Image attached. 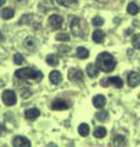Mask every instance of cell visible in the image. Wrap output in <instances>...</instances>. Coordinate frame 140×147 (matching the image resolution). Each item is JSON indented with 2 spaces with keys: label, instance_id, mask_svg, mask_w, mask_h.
Masks as SVG:
<instances>
[{
  "label": "cell",
  "instance_id": "obj_9",
  "mask_svg": "<svg viewBox=\"0 0 140 147\" xmlns=\"http://www.w3.org/2000/svg\"><path fill=\"white\" fill-rule=\"evenodd\" d=\"M86 74L91 77V79H95V77L99 76L100 69H99V66H97L96 64H88L87 67H86Z\"/></svg>",
  "mask_w": 140,
  "mask_h": 147
},
{
  "label": "cell",
  "instance_id": "obj_3",
  "mask_svg": "<svg viewBox=\"0 0 140 147\" xmlns=\"http://www.w3.org/2000/svg\"><path fill=\"white\" fill-rule=\"evenodd\" d=\"M70 28H71V32L74 33V36L80 37V38H85V34L87 32V27H86L85 21L81 20L80 17L73 18L71 22H70Z\"/></svg>",
  "mask_w": 140,
  "mask_h": 147
},
{
  "label": "cell",
  "instance_id": "obj_1",
  "mask_svg": "<svg viewBox=\"0 0 140 147\" xmlns=\"http://www.w3.org/2000/svg\"><path fill=\"white\" fill-rule=\"evenodd\" d=\"M96 65L100 70L105 72H109L116 67V59L109 53H101L96 59Z\"/></svg>",
  "mask_w": 140,
  "mask_h": 147
},
{
  "label": "cell",
  "instance_id": "obj_24",
  "mask_svg": "<svg viewBox=\"0 0 140 147\" xmlns=\"http://www.w3.org/2000/svg\"><path fill=\"white\" fill-rule=\"evenodd\" d=\"M112 145H114V146H124L125 145V137L124 136H116L113 139Z\"/></svg>",
  "mask_w": 140,
  "mask_h": 147
},
{
  "label": "cell",
  "instance_id": "obj_13",
  "mask_svg": "<svg viewBox=\"0 0 140 147\" xmlns=\"http://www.w3.org/2000/svg\"><path fill=\"white\" fill-rule=\"evenodd\" d=\"M49 80H50V82H52V84L58 85V84H60V82H62L63 76H62V74H60L59 71L54 70V71H52V72L49 74Z\"/></svg>",
  "mask_w": 140,
  "mask_h": 147
},
{
  "label": "cell",
  "instance_id": "obj_19",
  "mask_svg": "<svg viewBox=\"0 0 140 147\" xmlns=\"http://www.w3.org/2000/svg\"><path fill=\"white\" fill-rule=\"evenodd\" d=\"M88 50L86 48H84V47H79L76 49V55H77V58H80V59H86L88 58Z\"/></svg>",
  "mask_w": 140,
  "mask_h": 147
},
{
  "label": "cell",
  "instance_id": "obj_29",
  "mask_svg": "<svg viewBox=\"0 0 140 147\" xmlns=\"http://www.w3.org/2000/svg\"><path fill=\"white\" fill-rule=\"evenodd\" d=\"M57 40H63V42H68V40L70 39V37L67 34V33H59V34H57Z\"/></svg>",
  "mask_w": 140,
  "mask_h": 147
},
{
  "label": "cell",
  "instance_id": "obj_11",
  "mask_svg": "<svg viewBox=\"0 0 140 147\" xmlns=\"http://www.w3.org/2000/svg\"><path fill=\"white\" fill-rule=\"evenodd\" d=\"M39 114L41 113L37 108H30L25 112V118L29 119V120H35V119H37L39 117Z\"/></svg>",
  "mask_w": 140,
  "mask_h": 147
},
{
  "label": "cell",
  "instance_id": "obj_26",
  "mask_svg": "<svg viewBox=\"0 0 140 147\" xmlns=\"http://www.w3.org/2000/svg\"><path fill=\"white\" fill-rule=\"evenodd\" d=\"M132 43H133V47L135 49H140V34L139 33L134 34L133 39H132Z\"/></svg>",
  "mask_w": 140,
  "mask_h": 147
},
{
  "label": "cell",
  "instance_id": "obj_27",
  "mask_svg": "<svg viewBox=\"0 0 140 147\" xmlns=\"http://www.w3.org/2000/svg\"><path fill=\"white\" fill-rule=\"evenodd\" d=\"M14 63L17 65H22V64H25V58L21 54H15L14 55Z\"/></svg>",
  "mask_w": 140,
  "mask_h": 147
},
{
  "label": "cell",
  "instance_id": "obj_22",
  "mask_svg": "<svg viewBox=\"0 0 140 147\" xmlns=\"http://www.w3.org/2000/svg\"><path fill=\"white\" fill-rule=\"evenodd\" d=\"M1 17L4 18V20H10V18L14 17V10L10 7L4 9V10L1 11Z\"/></svg>",
  "mask_w": 140,
  "mask_h": 147
},
{
  "label": "cell",
  "instance_id": "obj_16",
  "mask_svg": "<svg viewBox=\"0 0 140 147\" xmlns=\"http://www.w3.org/2000/svg\"><path fill=\"white\" fill-rule=\"evenodd\" d=\"M46 61L50 66H57L59 64V58L57 57V55H54V54H49V55H47Z\"/></svg>",
  "mask_w": 140,
  "mask_h": 147
},
{
  "label": "cell",
  "instance_id": "obj_7",
  "mask_svg": "<svg viewBox=\"0 0 140 147\" xmlns=\"http://www.w3.org/2000/svg\"><path fill=\"white\" fill-rule=\"evenodd\" d=\"M68 76H69V80L71 81H81L84 77V74L79 69H70Z\"/></svg>",
  "mask_w": 140,
  "mask_h": 147
},
{
  "label": "cell",
  "instance_id": "obj_12",
  "mask_svg": "<svg viewBox=\"0 0 140 147\" xmlns=\"http://www.w3.org/2000/svg\"><path fill=\"white\" fill-rule=\"evenodd\" d=\"M52 108L54 110H64V109L69 108V104H68V102H65V100H63V99H57V100L53 102Z\"/></svg>",
  "mask_w": 140,
  "mask_h": 147
},
{
  "label": "cell",
  "instance_id": "obj_5",
  "mask_svg": "<svg viewBox=\"0 0 140 147\" xmlns=\"http://www.w3.org/2000/svg\"><path fill=\"white\" fill-rule=\"evenodd\" d=\"M48 24L52 30H59L63 26V17L60 15H52L48 18Z\"/></svg>",
  "mask_w": 140,
  "mask_h": 147
},
{
  "label": "cell",
  "instance_id": "obj_4",
  "mask_svg": "<svg viewBox=\"0 0 140 147\" xmlns=\"http://www.w3.org/2000/svg\"><path fill=\"white\" fill-rule=\"evenodd\" d=\"M3 102L5 105H7V107H11V105H15L16 102H17V98H16V94L14 91H10V90H6L3 92Z\"/></svg>",
  "mask_w": 140,
  "mask_h": 147
},
{
  "label": "cell",
  "instance_id": "obj_30",
  "mask_svg": "<svg viewBox=\"0 0 140 147\" xmlns=\"http://www.w3.org/2000/svg\"><path fill=\"white\" fill-rule=\"evenodd\" d=\"M5 4V0H0V6H3Z\"/></svg>",
  "mask_w": 140,
  "mask_h": 147
},
{
  "label": "cell",
  "instance_id": "obj_8",
  "mask_svg": "<svg viewBox=\"0 0 140 147\" xmlns=\"http://www.w3.org/2000/svg\"><path fill=\"white\" fill-rule=\"evenodd\" d=\"M128 84L130 87H137L140 84V75L138 72H130L128 75Z\"/></svg>",
  "mask_w": 140,
  "mask_h": 147
},
{
  "label": "cell",
  "instance_id": "obj_20",
  "mask_svg": "<svg viewBox=\"0 0 140 147\" xmlns=\"http://www.w3.org/2000/svg\"><path fill=\"white\" fill-rule=\"evenodd\" d=\"M107 82H109V84L114 85L116 87H119V88L123 86V81H122V79H119L118 76H112V77H109V79L107 80Z\"/></svg>",
  "mask_w": 140,
  "mask_h": 147
},
{
  "label": "cell",
  "instance_id": "obj_18",
  "mask_svg": "<svg viewBox=\"0 0 140 147\" xmlns=\"http://www.w3.org/2000/svg\"><path fill=\"white\" fill-rule=\"evenodd\" d=\"M59 5L62 6H65V7H71L74 5H76L79 0H55Z\"/></svg>",
  "mask_w": 140,
  "mask_h": 147
},
{
  "label": "cell",
  "instance_id": "obj_17",
  "mask_svg": "<svg viewBox=\"0 0 140 147\" xmlns=\"http://www.w3.org/2000/svg\"><path fill=\"white\" fill-rule=\"evenodd\" d=\"M106 134H107V130L103 126L96 127L95 131H93V135H95V137H97V139H103V137L106 136Z\"/></svg>",
  "mask_w": 140,
  "mask_h": 147
},
{
  "label": "cell",
  "instance_id": "obj_28",
  "mask_svg": "<svg viewBox=\"0 0 140 147\" xmlns=\"http://www.w3.org/2000/svg\"><path fill=\"white\" fill-rule=\"evenodd\" d=\"M103 18H102L101 16H96V17H93L92 18V25L95 26V27H100V26H102L103 25Z\"/></svg>",
  "mask_w": 140,
  "mask_h": 147
},
{
  "label": "cell",
  "instance_id": "obj_23",
  "mask_svg": "<svg viewBox=\"0 0 140 147\" xmlns=\"http://www.w3.org/2000/svg\"><path fill=\"white\" fill-rule=\"evenodd\" d=\"M88 132H90V126H88L87 124H81V125L79 126V134L81 136L86 137L88 135Z\"/></svg>",
  "mask_w": 140,
  "mask_h": 147
},
{
  "label": "cell",
  "instance_id": "obj_10",
  "mask_svg": "<svg viewBox=\"0 0 140 147\" xmlns=\"http://www.w3.org/2000/svg\"><path fill=\"white\" fill-rule=\"evenodd\" d=\"M92 103H93V105H95L96 108L102 109L106 105V97L105 96H102V94H97V96L93 97Z\"/></svg>",
  "mask_w": 140,
  "mask_h": 147
},
{
  "label": "cell",
  "instance_id": "obj_6",
  "mask_svg": "<svg viewBox=\"0 0 140 147\" xmlns=\"http://www.w3.org/2000/svg\"><path fill=\"white\" fill-rule=\"evenodd\" d=\"M12 146L15 147H31V142L29 139L23 136H16L12 140Z\"/></svg>",
  "mask_w": 140,
  "mask_h": 147
},
{
  "label": "cell",
  "instance_id": "obj_14",
  "mask_svg": "<svg viewBox=\"0 0 140 147\" xmlns=\"http://www.w3.org/2000/svg\"><path fill=\"white\" fill-rule=\"evenodd\" d=\"M105 37H106L105 32L101 31V30H96L92 33V39H93V42H96V43H103Z\"/></svg>",
  "mask_w": 140,
  "mask_h": 147
},
{
  "label": "cell",
  "instance_id": "obj_2",
  "mask_svg": "<svg viewBox=\"0 0 140 147\" xmlns=\"http://www.w3.org/2000/svg\"><path fill=\"white\" fill-rule=\"evenodd\" d=\"M15 76L20 80H33V81H39L42 79V72L33 70L31 67H23L18 69L15 71Z\"/></svg>",
  "mask_w": 140,
  "mask_h": 147
},
{
  "label": "cell",
  "instance_id": "obj_21",
  "mask_svg": "<svg viewBox=\"0 0 140 147\" xmlns=\"http://www.w3.org/2000/svg\"><path fill=\"white\" fill-rule=\"evenodd\" d=\"M139 10L140 9L135 3H130L127 6V11H128V13H130V15H137V13L139 12Z\"/></svg>",
  "mask_w": 140,
  "mask_h": 147
},
{
  "label": "cell",
  "instance_id": "obj_15",
  "mask_svg": "<svg viewBox=\"0 0 140 147\" xmlns=\"http://www.w3.org/2000/svg\"><path fill=\"white\" fill-rule=\"evenodd\" d=\"M36 43H37V42H36V39L33 38V37H27V38L25 39V43H23V44H25V47H26L27 49L32 52V50H35L36 47H37Z\"/></svg>",
  "mask_w": 140,
  "mask_h": 147
},
{
  "label": "cell",
  "instance_id": "obj_31",
  "mask_svg": "<svg viewBox=\"0 0 140 147\" xmlns=\"http://www.w3.org/2000/svg\"><path fill=\"white\" fill-rule=\"evenodd\" d=\"M18 1H21V0H18Z\"/></svg>",
  "mask_w": 140,
  "mask_h": 147
},
{
  "label": "cell",
  "instance_id": "obj_25",
  "mask_svg": "<svg viewBox=\"0 0 140 147\" xmlns=\"http://www.w3.org/2000/svg\"><path fill=\"white\" fill-rule=\"evenodd\" d=\"M96 119L99 121H106L108 119V113L107 112H99L96 113Z\"/></svg>",
  "mask_w": 140,
  "mask_h": 147
}]
</instances>
